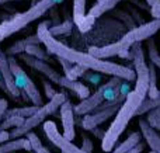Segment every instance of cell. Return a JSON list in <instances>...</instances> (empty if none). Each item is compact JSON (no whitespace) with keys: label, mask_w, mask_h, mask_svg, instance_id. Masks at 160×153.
<instances>
[{"label":"cell","mask_w":160,"mask_h":153,"mask_svg":"<svg viewBox=\"0 0 160 153\" xmlns=\"http://www.w3.org/2000/svg\"><path fill=\"white\" fill-rule=\"evenodd\" d=\"M97 2H98V0H97Z\"/></svg>","instance_id":"cell-41"},{"label":"cell","mask_w":160,"mask_h":153,"mask_svg":"<svg viewBox=\"0 0 160 153\" xmlns=\"http://www.w3.org/2000/svg\"><path fill=\"white\" fill-rule=\"evenodd\" d=\"M160 106V97L159 98H145L143 101H142L141 107H139L138 112H136V115H143V114H148V112L150 111V110L156 108V107Z\"/></svg>","instance_id":"cell-24"},{"label":"cell","mask_w":160,"mask_h":153,"mask_svg":"<svg viewBox=\"0 0 160 153\" xmlns=\"http://www.w3.org/2000/svg\"><path fill=\"white\" fill-rule=\"evenodd\" d=\"M7 59H8V65H10V69H11V72H13L14 80H16V84L18 86V89L24 93L25 97H27L34 106H38V107L44 106V98H42L39 90L37 89L35 83L31 80L30 76L24 72V69L18 65L17 59L11 55L7 56Z\"/></svg>","instance_id":"cell-6"},{"label":"cell","mask_w":160,"mask_h":153,"mask_svg":"<svg viewBox=\"0 0 160 153\" xmlns=\"http://www.w3.org/2000/svg\"><path fill=\"white\" fill-rule=\"evenodd\" d=\"M87 70L88 69H86L84 66H80V65H73V67L65 76H68V77L72 79V80H78V77L83 76L86 72H87Z\"/></svg>","instance_id":"cell-28"},{"label":"cell","mask_w":160,"mask_h":153,"mask_svg":"<svg viewBox=\"0 0 160 153\" xmlns=\"http://www.w3.org/2000/svg\"><path fill=\"white\" fill-rule=\"evenodd\" d=\"M59 110H61V121H62V129H63V136H66L68 139L73 141L76 136L75 110H73V104L66 98Z\"/></svg>","instance_id":"cell-11"},{"label":"cell","mask_w":160,"mask_h":153,"mask_svg":"<svg viewBox=\"0 0 160 153\" xmlns=\"http://www.w3.org/2000/svg\"><path fill=\"white\" fill-rule=\"evenodd\" d=\"M58 61H59V63L63 66V70H65V75H66L68 72H69L70 69L73 67V65L75 63H72V62H69V61H66V59H63V58H58Z\"/></svg>","instance_id":"cell-33"},{"label":"cell","mask_w":160,"mask_h":153,"mask_svg":"<svg viewBox=\"0 0 160 153\" xmlns=\"http://www.w3.org/2000/svg\"><path fill=\"white\" fill-rule=\"evenodd\" d=\"M49 25H51V21L45 20V21L39 22L38 28H37V35L39 37L41 44H44V47L47 48V51L49 53L55 55L56 58L66 59V61L72 62L75 65L84 66L88 70L98 72L101 75L117 76V77H121L127 81H135L136 73L133 69L124 66V65L115 63V62L96 58V56H93L88 52H80V51H76L73 48L68 47L66 44L56 39V37H53L49 32Z\"/></svg>","instance_id":"cell-1"},{"label":"cell","mask_w":160,"mask_h":153,"mask_svg":"<svg viewBox=\"0 0 160 153\" xmlns=\"http://www.w3.org/2000/svg\"><path fill=\"white\" fill-rule=\"evenodd\" d=\"M148 53H149V61L152 62L156 67L160 69V55H159V51H158V48H156L155 39L153 38L148 39Z\"/></svg>","instance_id":"cell-26"},{"label":"cell","mask_w":160,"mask_h":153,"mask_svg":"<svg viewBox=\"0 0 160 153\" xmlns=\"http://www.w3.org/2000/svg\"><path fill=\"white\" fill-rule=\"evenodd\" d=\"M8 108V103L7 100H4V98H0V120H2L3 114H4V111Z\"/></svg>","instance_id":"cell-34"},{"label":"cell","mask_w":160,"mask_h":153,"mask_svg":"<svg viewBox=\"0 0 160 153\" xmlns=\"http://www.w3.org/2000/svg\"><path fill=\"white\" fill-rule=\"evenodd\" d=\"M142 138H143V136H142V132L141 131L132 132V134H131L124 141V142H121L118 146H117V148H114L110 153H128L132 148H135L139 142H142Z\"/></svg>","instance_id":"cell-16"},{"label":"cell","mask_w":160,"mask_h":153,"mask_svg":"<svg viewBox=\"0 0 160 153\" xmlns=\"http://www.w3.org/2000/svg\"><path fill=\"white\" fill-rule=\"evenodd\" d=\"M150 7V16L153 18H160V0H145Z\"/></svg>","instance_id":"cell-29"},{"label":"cell","mask_w":160,"mask_h":153,"mask_svg":"<svg viewBox=\"0 0 160 153\" xmlns=\"http://www.w3.org/2000/svg\"><path fill=\"white\" fill-rule=\"evenodd\" d=\"M17 151H27L31 152V143L27 138H17L10 139L7 142L0 143V153H14Z\"/></svg>","instance_id":"cell-15"},{"label":"cell","mask_w":160,"mask_h":153,"mask_svg":"<svg viewBox=\"0 0 160 153\" xmlns=\"http://www.w3.org/2000/svg\"><path fill=\"white\" fill-rule=\"evenodd\" d=\"M42 84H44V93H45V97L49 98V100H51L52 97H55L56 91H55V89L52 87L51 81H49V80H44V81H42Z\"/></svg>","instance_id":"cell-31"},{"label":"cell","mask_w":160,"mask_h":153,"mask_svg":"<svg viewBox=\"0 0 160 153\" xmlns=\"http://www.w3.org/2000/svg\"><path fill=\"white\" fill-rule=\"evenodd\" d=\"M159 97H160V93H159Z\"/></svg>","instance_id":"cell-39"},{"label":"cell","mask_w":160,"mask_h":153,"mask_svg":"<svg viewBox=\"0 0 160 153\" xmlns=\"http://www.w3.org/2000/svg\"><path fill=\"white\" fill-rule=\"evenodd\" d=\"M10 141V132L7 131H0V143Z\"/></svg>","instance_id":"cell-36"},{"label":"cell","mask_w":160,"mask_h":153,"mask_svg":"<svg viewBox=\"0 0 160 153\" xmlns=\"http://www.w3.org/2000/svg\"><path fill=\"white\" fill-rule=\"evenodd\" d=\"M119 107L121 106H110V107H104V108H97L90 114H86L83 117L82 126L84 129H87V131L97 128L101 124H104L107 120H110L111 117H114L117 114V111L119 110Z\"/></svg>","instance_id":"cell-10"},{"label":"cell","mask_w":160,"mask_h":153,"mask_svg":"<svg viewBox=\"0 0 160 153\" xmlns=\"http://www.w3.org/2000/svg\"><path fill=\"white\" fill-rule=\"evenodd\" d=\"M25 136H27V139L30 141L31 149H32V151L35 152V153H52V152L49 151V149H47L44 145H42V142H41V139L38 138V135L34 134L32 131L28 132Z\"/></svg>","instance_id":"cell-22"},{"label":"cell","mask_w":160,"mask_h":153,"mask_svg":"<svg viewBox=\"0 0 160 153\" xmlns=\"http://www.w3.org/2000/svg\"><path fill=\"white\" fill-rule=\"evenodd\" d=\"M18 56L25 65H28L30 67L38 70L39 73H42L49 81H53V83L58 84V86L62 84V81H63V79H65V75L58 73V70L51 66L49 62H45V61H42V59H38L32 55H28V53H25V52L20 53Z\"/></svg>","instance_id":"cell-9"},{"label":"cell","mask_w":160,"mask_h":153,"mask_svg":"<svg viewBox=\"0 0 160 153\" xmlns=\"http://www.w3.org/2000/svg\"><path fill=\"white\" fill-rule=\"evenodd\" d=\"M119 2H122V0H98V2L90 8L88 14L93 16L94 18H98L100 16L105 14L107 11H111L112 8H115V6L118 4Z\"/></svg>","instance_id":"cell-17"},{"label":"cell","mask_w":160,"mask_h":153,"mask_svg":"<svg viewBox=\"0 0 160 153\" xmlns=\"http://www.w3.org/2000/svg\"><path fill=\"white\" fill-rule=\"evenodd\" d=\"M146 122L153 129H160V106L150 110L146 115Z\"/></svg>","instance_id":"cell-27"},{"label":"cell","mask_w":160,"mask_h":153,"mask_svg":"<svg viewBox=\"0 0 160 153\" xmlns=\"http://www.w3.org/2000/svg\"><path fill=\"white\" fill-rule=\"evenodd\" d=\"M124 81L125 80H124V79H121V77L111 76V80L110 81H107L105 84H101V86H100L98 89L93 93V94H90L87 98H84V100L80 101V104H78V106L73 107L75 114L86 115V114L93 112L94 110L98 108V107L105 101V91H107V89H110V87H112V86H119V84H122Z\"/></svg>","instance_id":"cell-7"},{"label":"cell","mask_w":160,"mask_h":153,"mask_svg":"<svg viewBox=\"0 0 160 153\" xmlns=\"http://www.w3.org/2000/svg\"><path fill=\"white\" fill-rule=\"evenodd\" d=\"M41 44V39H39V37L37 35H30V37H25V38L22 39H18V41H16L11 47H8L7 49H6V55L7 56H14V55H20V53L25 52V48L28 47V45H39Z\"/></svg>","instance_id":"cell-14"},{"label":"cell","mask_w":160,"mask_h":153,"mask_svg":"<svg viewBox=\"0 0 160 153\" xmlns=\"http://www.w3.org/2000/svg\"><path fill=\"white\" fill-rule=\"evenodd\" d=\"M86 0H73V22L80 28L86 21Z\"/></svg>","instance_id":"cell-18"},{"label":"cell","mask_w":160,"mask_h":153,"mask_svg":"<svg viewBox=\"0 0 160 153\" xmlns=\"http://www.w3.org/2000/svg\"><path fill=\"white\" fill-rule=\"evenodd\" d=\"M25 121L24 117H20V115H11V117L4 118L2 124H0V131H7L8 128H17V126L22 125Z\"/></svg>","instance_id":"cell-23"},{"label":"cell","mask_w":160,"mask_h":153,"mask_svg":"<svg viewBox=\"0 0 160 153\" xmlns=\"http://www.w3.org/2000/svg\"><path fill=\"white\" fill-rule=\"evenodd\" d=\"M159 30H160V18H153L152 21L132 28L119 41L114 42V44L105 45V47H90L88 48V53H91L93 56L100 59H108L112 58V56L127 58V56H131V47L132 45L152 38Z\"/></svg>","instance_id":"cell-3"},{"label":"cell","mask_w":160,"mask_h":153,"mask_svg":"<svg viewBox=\"0 0 160 153\" xmlns=\"http://www.w3.org/2000/svg\"><path fill=\"white\" fill-rule=\"evenodd\" d=\"M42 129H44L48 139L55 146H58L63 153H86L82 148L76 146L75 143H73V141L63 136V134L59 132L58 126H56V124L53 122V121H45Z\"/></svg>","instance_id":"cell-8"},{"label":"cell","mask_w":160,"mask_h":153,"mask_svg":"<svg viewBox=\"0 0 160 153\" xmlns=\"http://www.w3.org/2000/svg\"><path fill=\"white\" fill-rule=\"evenodd\" d=\"M148 90H149L148 84L135 83V89L127 94L124 103L117 111L114 121L108 126V129L104 134V138L101 139V149L104 152H111L115 148L117 142L125 132L128 124L131 122L133 117H136V112H138L142 101L148 97Z\"/></svg>","instance_id":"cell-2"},{"label":"cell","mask_w":160,"mask_h":153,"mask_svg":"<svg viewBox=\"0 0 160 153\" xmlns=\"http://www.w3.org/2000/svg\"><path fill=\"white\" fill-rule=\"evenodd\" d=\"M39 107L38 106H28V107H16V108H11V110H6L4 114H3L2 118H7V117H11V115H20V117H24V118H28L31 117L32 114H35L38 111Z\"/></svg>","instance_id":"cell-19"},{"label":"cell","mask_w":160,"mask_h":153,"mask_svg":"<svg viewBox=\"0 0 160 153\" xmlns=\"http://www.w3.org/2000/svg\"><path fill=\"white\" fill-rule=\"evenodd\" d=\"M66 100V94L65 93H56L55 97H52L47 104L41 106L38 108V111L35 114H32L31 117L25 118L24 124L17 128H13L10 131V139H17V138H22L24 135H27L28 132H31L34 128H37L38 125H41L49 115L55 114L61 106Z\"/></svg>","instance_id":"cell-5"},{"label":"cell","mask_w":160,"mask_h":153,"mask_svg":"<svg viewBox=\"0 0 160 153\" xmlns=\"http://www.w3.org/2000/svg\"><path fill=\"white\" fill-rule=\"evenodd\" d=\"M11 2H21V0H2V3H11Z\"/></svg>","instance_id":"cell-37"},{"label":"cell","mask_w":160,"mask_h":153,"mask_svg":"<svg viewBox=\"0 0 160 153\" xmlns=\"http://www.w3.org/2000/svg\"><path fill=\"white\" fill-rule=\"evenodd\" d=\"M101 73H98V72H93V70H90V72H86L84 75H83V77L86 79V80H90V83L91 84H98L100 83V80H101Z\"/></svg>","instance_id":"cell-30"},{"label":"cell","mask_w":160,"mask_h":153,"mask_svg":"<svg viewBox=\"0 0 160 153\" xmlns=\"http://www.w3.org/2000/svg\"><path fill=\"white\" fill-rule=\"evenodd\" d=\"M160 90L158 89V73L156 66L150 62L149 63V90H148V97L149 98H159Z\"/></svg>","instance_id":"cell-20"},{"label":"cell","mask_w":160,"mask_h":153,"mask_svg":"<svg viewBox=\"0 0 160 153\" xmlns=\"http://www.w3.org/2000/svg\"><path fill=\"white\" fill-rule=\"evenodd\" d=\"M0 73H2V77L6 83V87L8 90V96L10 97L17 98L18 96H21V90L18 89V86L16 84V80H14L13 72L10 69V65H8V59L7 55H6L4 51L0 49Z\"/></svg>","instance_id":"cell-12"},{"label":"cell","mask_w":160,"mask_h":153,"mask_svg":"<svg viewBox=\"0 0 160 153\" xmlns=\"http://www.w3.org/2000/svg\"><path fill=\"white\" fill-rule=\"evenodd\" d=\"M139 131L142 132L146 145L149 146L152 151L160 153V136L156 132V129H153L149 124L146 122V120H141L139 121Z\"/></svg>","instance_id":"cell-13"},{"label":"cell","mask_w":160,"mask_h":153,"mask_svg":"<svg viewBox=\"0 0 160 153\" xmlns=\"http://www.w3.org/2000/svg\"><path fill=\"white\" fill-rule=\"evenodd\" d=\"M62 2H65V0H39L38 3L31 6L28 10L17 13L10 20L0 22V42L4 41L6 38H8L13 34L18 32L20 30L25 28L30 22L38 20L39 17H42L55 4H59Z\"/></svg>","instance_id":"cell-4"},{"label":"cell","mask_w":160,"mask_h":153,"mask_svg":"<svg viewBox=\"0 0 160 153\" xmlns=\"http://www.w3.org/2000/svg\"><path fill=\"white\" fill-rule=\"evenodd\" d=\"M0 3H2V0H0Z\"/></svg>","instance_id":"cell-40"},{"label":"cell","mask_w":160,"mask_h":153,"mask_svg":"<svg viewBox=\"0 0 160 153\" xmlns=\"http://www.w3.org/2000/svg\"><path fill=\"white\" fill-rule=\"evenodd\" d=\"M25 53L32 55L38 59H42V61H45V62H51V56L48 55L44 51V48H41L39 45H28V47L25 48Z\"/></svg>","instance_id":"cell-25"},{"label":"cell","mask_w":160,"mask_h":153,"mask_svg":"<svg viewBox=\"0 0 160 153\" xmlns=\"http://www.w3.org/2000/svg\"><path fill=\"white\" fill-rule=\"evenodd\" d=\"M73 25L75 22L70 21V20H65L61 24H53L52 27H49V32L53 37H61V35H68V34L72 32Z\"/></svg>","instance_id":"cell-21"},{"label":"cell","mask_w":160,"mask_h":153,"mask_svg":"<svg viewBox=\"0 0 160 153\" xmlns=\"http://www.w3.org/2000/svg\"><path fill=\"white\" fill-rule=\"evenodd\" d=\"M82 149L86 153H91L93 152V142L88 139L87 136H83V145H82Z\"/></svg>","instance_id":"cell-32"},{"label":"cell","mask_w":160,"mask_h":153,"mask_svg":"<svg viewBox=\"0 0 160 153\" xmlns=\"http://www.w3.org/2000/svg\"><path fill=\"white\" fill-rule=\"evenodd\" d=\"M149 153H158V152H155V151H152V149H150V152Z\"/></svg>","instance_id":"cell-38"},{"label":"cell","mask_w":160,"mask_h":153,"mask_svg":"<svg viewBox=\"0 0 160 153\" xmlns=\"http://www.w3.org/2000/svg\"><path fill=\"white\" fill-rule=\"evenodd\" d=\"M143 149H145V143L143 142H139L135 148H132L128 153H142V152H143Z\"/></svg>","instance_id":"cell-35"}]
</instances>
